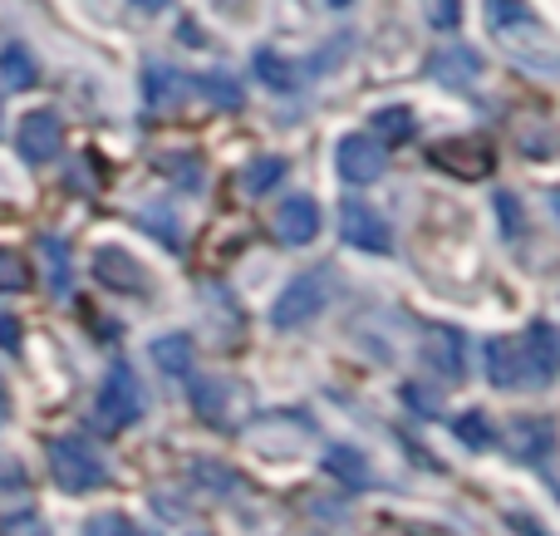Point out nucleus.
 <instances>
[{
    "label": "nucleus",
    "mask_w": 560,
    "mask_h": 536,
    "mask_svg": "<svg viewBox=\"0 0 560 536\" xmlns=\"http://www.w3.org/2000/svg\"><path fill=\"white\" fill-rule=\"evenodd\" d=\"M482 25L522 69L546 79L560 74V39L546 30V20L526 0H482Z\"/></svg>",
    "instance_id": "nucleus-1"
},
{
    "label": "nucleus",
    "mask_w": 560,
    "mask_h": 536,
    "mask_svg": "<svg viewBox=\"0 0 560 536\" xmlns=\"http://www.w3.org/2000/svg\"><path fill=\"white\" fill-rule=\"evenodd\" d=\"M49 478L65 492H94L108 482V463L94 443L74 439V433H59V439H49Z\"/></svg>",
    "instance_id": "nucleus-2"
},
{
    "label": "nucleus",
    "mask_w": 560,
    "mask_h": 536,
    "mask_svg": "<svg viewBox=\"0 0 560 536\" xmlns=\"http://www.w3.org/2000/svg\"><path fill=\"white\" fill-rule=\"evenodd\" d=\"M143 409H148L143 384H138V374L128 370L124 360H118L114 370L104 374L98 394H94V423L104 433H124V429H133V423L143 419Z\"/></svg>",
    "instance_id": "nucleus-3"
},
{
    "label": "nucleus",
    "mask_w": 560,
    "mask_h": 536,
    "mask_svg": "<svg viewBox=\"0 0 560 536\" xmlns=\"http://www.w3.org/2000/svg\"><path fill=\"white\" fill-rule=\"evenodd\" d=\"M329 271H305V276H295V281L285 286V291L276 295V305H271V325L276 330H300V325H310L319 311L329 305Z\"/></svg>",
    "instance_id": "nucleus-4"
},
{
    "label": "nucleus",
    "mask_w": 560,
    "mask_h": 536,
    "mask_svg": "<svg viewBox=\"0 0 560 536\" xmlns=\"http://www.w3.org/2000/svg\"><path fill=\"white\" fill-rule=\"evenodd\" d=\"M384 167H388V153H384V143H378V138H369V133H345V138H339L335 173L345 177L349 187L378 183V177H384Z\"/></svg>",
    "instance_id": "nucleus-5"
},
{
    "label": "nucleus",
    "mask_w": 560,
    "mask_h": 536,
    "mask_svg": "<svg viewBox=\"0 0 560 536\" xmlns=\"http://www.w3.org/2000/svg\"><path fill=\"white\" fill-rule=\"evenodd\" d=\"M339 236H345L354 252H369V256H388L394 252V232H388V222L374 212V207L364 202H339Z\"/></svg>",
    "instance_id": "nucleus-6"
},
{
    "label": "nucleus",
    "mask_w": 560,
    "mask_h": 536,
    "mask_svg": "<svg viewBox=\"0 0 560 536\" xmlns=\"http://www.w3.org/2000/svg\"><path fill=\"white\" fill-rule=\"evenodd\" d=\"M94 276L98 286H108L114 295H148L153 291V276L138 256H128L124 246H98L94 252Z\"/></svg>",
    "instance_id": "nucleus-7"
},
{
    "label": "nucleus",
    "mask_w": 560,
    "mask_h": 536,
    "mask_svg": "<svg viewBox=\"0 0 560 536\" xmlns=\"http://www.w3.org/2000/svg\"><path fill=\"white\" fill-rule=\"evenodd\" d=\"M59 143H65V124H59L55 108H30L25 118H20L15 128V148L25 163H49V158L59 153Z\"/></svg>",
    "instance_id": "nucleus-8"
},
{
    "label": "nucleus",
    "mask_w": 560,
    "mask_h": 536,
    "mask_svg": "<svg viewBox=\"0 0 560 536\" xmlns=\"http://www.w3.org/2000/svg\"><path fill=\"white\" fill-rule=\"evenodd\" d=\"M482 370L487 380L497 384V389H526L532 384V374H526V354H522V335H492V340L482 345Z\"/></svg>",
    "instance_id": "nucleus-9"
},
{
    "label": "nucleus",
    "mask_w": 560,
    "mask_h": 536,
    "mask_svg": "<svg viewBox=\"0 0 560 536\" xmlns=\"http://www.w3.org/2000/svg\"><path fill=\"white\" fill-rule=\"evenodd\" d=\"M522 354H526V374H532V389H546L560 374V330L551 321H532L522 335Z\"/></svg>",
    "instance_id": "nucleus-10"
},
{
    "label": "nucleus",
    "mask_w": 560,
    "mask_h": 536,
    "mask_svg": "<svg viewBox=\"0 0 560 536\" xmlns=\"http://www.w3.org/2000/svg\"><path fill=\"white\" fill-rule=\"evenodd\" d=\"M319 202L315 197H290V202H280L276 212V236L285 246H310L319 236Z\"/></svg>",
    "instance_id": "nucleus-11"
},
{
    "label": "nucleus",
    "mask_w": 560,
    "mask_h": 536,
    "mask_svg": "<svg viewBox=\"0 0 560 536\" xmlns=\"http://www.w3.org/2000/svg\"><path fill=\"white\" fill-rule=\"evenodd\" d=\"M433 163H443V167H453L457 177H482L487 167H492V143H477V138H457V143H447V148H433Z\"/></svg>",
    "instance_id": "nucleus-12"
},
{
    "label": "nucleus",
    "mask_w": 560,
    "mask_h": 536,
    "mask_svg": "<svg viewBox=\"0 0 560 536\" xmlns=\"http://www.w3.org/2000/svg\"><path fill=\"white\" fill-rule=\"evenodd\" d=\"M512 453L522 463H546L556 453V429L546 419H516L512 423Z\"/></svg>",
    "instance_id": "nucleus-13"
},
{
    "label": "nucleus",
    "mask_w": 560,
    "mask_h": 536,
    "mask_svg": "<svg viewBox=\"0 0 560 536\" xmlns=\"http://www.w3.org/2000/svg\"><path fill=\"white\" fill-rule=\"evenodd\" d=\"M148 354H153V364L167 374V380H192V364H197L192 335H158Z\"/></svg>",
    "instance_id": "nucleus-14"
},
{
    "label": "nucleus",
    "mask_w": 560,
    "mask_h": 536,
    "mask_svg": "<svg viewBox=\"0 0 560 536\" xmlns=\"http://www.w3.org/2000/svg\"><path fill=\"white\" fill-rule=\"evenodd\" d=\"M477 74H482V59L472 55V49H438L433 55V79L438 84H447V89H467V84H477Z\"/></svg>",
    "instance_id": "nucleus-15"
},
{
    "label": "nucleus",
    "mask_w": 560,
    "mask_h": 536,
    "mask_svg": "<svg viewBox=\"0 0 560 536\" xmlns=\"http://www.w3.org/2000/svg\"><path fill=\"white\" fill-rule=\"evenodd\" d=\"M39 252H45L49 295H55V301H69V291H74V271H69V242H65V236H39Z\"/></svg>",
    "instance_id": "nucleus-16"
},
{
    "label": "nucleus",
    "mask_w": 560,
    "mask_h": 536,
    "mask_svg": "<svg viewBox=\"0 0 560 536\" xmlns=\"http://www.w3.org/2000/svg\"><path fill=\"white\" fill-rule=\"evenodd\" d=\"M423 350H428V364H433L438 374L463 380V335H457V330H433Z\"/></svg>",
    "instance_id": "nucleus-17"
},
{
    "label": "nucleus",
    "mask_w": 560,
    "mask_h": 536,
    "mask_svg": "<svg viewBox=\"0 0 560 536\" xmlns=\"http://www.w3.org/2000/svg\"><path fill=\"white\" fill-rule=\"evenodd\" d=\"M252 65H256V79H261L266 89H276V94H290V89L300 84V69L290 65L280 49H256Z\"/></svg>",
    "instance_id": "nucleus-18"
},
{
    "label": "nucleus",
    "mask_w": 560,
    "mask_h": 536,
    "mask_svg": "<svg viewBox=\"0 0 560 536\" xmlns=\"http://www.w3.org/2000/svg\"><path fill=\"white\" fill-rule=\"evenodd\" d=\"M0 79H5L10 89H35L39 59L30 55L25 45H5V49H0Z\"/></svg>",
    "instance_id": "nucleus-19"
},
{
    "label": "nucleus",
    "mask_w": 560,
    "mask_h": 536,
    "mask_svg": "<svg viewBox=\"0 0 560 536\" xmlns=\"http://www.w3.org/2000/svg\"><path fill=\"white\" fill-rule=\"evenodd\" d=\"M413 124H418V118H413V108H408V104H388V108H378V114L369 118V128H374V138L384 148L388 143H404V138L413 133Z\"/></svg>",
    "instance_id": "nucleus-20"
},
{
    "label": "nucleus",
    "mask_w": 560,
    "mask_h": 536,
    "mask_svg": "<svg viewBox=\"0 0 560 536\" xmlns=\"http://www.w3.org/2000/svg\"><path fill=\"white\" fill-rule=\"evenodd\" d=\"M285 177V158H276V153H266V158H256V163H246V173H242V187L252 197H261V193H271V187Z\"/></svg>",
    "instance_id": "nucleus-21"
},
{
    "label": "nucleus",
    "mask_w": 560,
    "mask_h": 536,
    "mask_svg": "<svg viewBox=\"0 0 560 536\" xmlns=\"http://www.w3.org/2000/svg\"><path fill=\"white\" fill-rule=\"evenodd\" d=\"M143 84H148V104H173V94L187 84L177 69H167V65H148V74H143Z\"/></svg>",
    "instance_id": "nucleus-22"
},
{
    "label": "nucleus",
    "mask_w": 560,
    "mask_h": 536,
    "mask_svg": "<svg viewBox=\"0 0 560 536\" xmlns=\"http://www.w3.org/2000/svg\"><path fill=\"white\" fill-rule=\"evenodd\" d=\"M222 399H226V384L222 380H197L192 384V404H197V413H202L207 423H226Z\"/></svg>",
    "instance_id": "nucleus-23"
},
{
    "label": "nucleus",
    "mask_w": 560,
    "mask_h": 536,
    "mask_svg": "<svg viewBox=\"0 0 560 536\" xmlns=\"http://www.w3.org/2000/svg\"><path fill=\"white\" fill-rule=\"evenodd\" d=\"M84 536H148L138 527L128 512H94V517L84 522Z\"/></svg>",
    "instance_id": "nucleus-24"
},
{
    "label": "nucleus",
    "mask_w": 560,
    "mask_h": 536,
    "mask_svg": "<svg viewBox=\"0 0 560 536\" xmlns=\"http://www.w3.org/2000/svg\"><path fill=\"white\" fill-rule=\"evenodd\" d=\"M453 433L467 443V448H487V443H492V423H487V413H482V409H467V413H457Z\"/></svg>",
    "instance_id": "nucleus-25"
},
{
    "label": "nucleus",
    "mask_w": 560,
    "mask_h": 536,
    "mask_svg": "<svg viewBox=\"0 0 560 536\" xmlns=\"http://www.w3.org/2000/svg\"><path fill=\"white\" fill-rule=\"evenodd\" d=\"M325 468L335 473V478H345V482H364V478H369L364 463H359V453H354V448H345V443L325 453Z\"/></svg>",
    "instance_id": "nucleus-26"
},
{
    "label": "nucleus",
    "mask_w": 560,
    "mask_h": 536,
    "mask_svg": "<svg viewBox=\"0 0 560 536\" xmlns=\"http://www.w3.org/2000/svg\"><path fill=\"white\" fill-rule=\"evenodd\" d=\"M30 286V266L20 252H10V246H0V291H25Z\"/></svg>",
    "instance_id": "nucleus-27"
},
{
    "label": "nucleus",
    "mask_w": 560,
    "mask_h": 536,
    "mask_svg": "<svg viewBox=\"0 0 560 536\" xmlns=\"http://www.w3.org/2000/svg\"><path fill=\"white\" fill-rule=\"evenodd\" d=\"M433 30H457L463 25V0H418Z\"/></svg>",
    "instance_id": "nucleus-28"
},
{
    "label": "nucleus",
    "mask_w": 560,
    "mask_h": 536,
    "mask_svg": "<svg viewBox=\"0 0 560 536\" xmlns=\"http://www.w3.org/2000/svg\"><path fill=\"white\" fill-rule=\"evenodd\" d=\"M0 536H49V527L35 517V512H20V517L0 522Z\"/></svg>",
    "instance_id": "nucleus-29"
},
{
    "label": "nucleus",
    "mask_w": 560,
    "mask_h": 536,
    "mask_svg": "<svg viewBox=\"0 0 560 536\" xmlns=\"http://www.w3.org/2000/svg\"><path fill=\"white\" fill-rule=\"evenodd\" d=\"M202 89H207V94H217V104H222V108L242 104V89H236L232 79H202Z\"/></svg>",
    "instance_id": "nucleus-30"
},
{
    "label": "nucleus",
    "mask_w": 560,
    "mask_h": 536,
    "mask_svg": "<svg viewBox=\"0 0 560 536\" xmlns=\"http://www.w3.org/2000/svg\"><path fill=\"white\" fill-rule=\"evenodd\" d=\"M0 350H20V321L10 311H0Z\"/></svg>",
    "instance_id": "nucleus-31"
},
{
    "label": "nucleus",
    "mask_w": 560,
    "mask_h": 536,
    "mask_svg": "<svg viewBox=\"0 0 560 536\" xmlns=\"http://www.w3.org/2000/svg\"><path fill=\"white\" fill-rule=\"evenodd\" d=\"M497 207H502V232L516 236V197L512 193H497Z\"/></svg>",
    "instance_id": "nucleus-32"
},
{
    "label": "nucleus",
    "mask_w": 560,
    "mask_h": 536,
    "mask_svg": "<svg viewBox=\"0 0 560 536\" xmlns=\"http://www.w3.org/2000/svg\"><path fill=\"white\" fill-rule=\"evenodd\" d=\"M133 5H138V10H148V15H153V10H167V5H173V0H133Z\"/></svg>",
    "instance_id": "nucleus-33"
},
{
    "label": "nucleus",
    "mask_w": 560,
    "mask_h": 536,
    "mask_svg": "<svg viewBox=\"0 0 560 536\" xmlns=\"http://www.w3.org/2000/svg\"><path fill=\"white\" fill-rule=\"evenodd\" d=\"M10 419V389H5V380H0V423Z\"/></svg>",
    "instance_id": "nucleus-34"
},
{
    "label": "nucleus",
    "mask_w": 560,
    "mask_h": 536,
    "mask_svg": "<svg viewBox=\"0 0 560 536\" xmlns=\"http://www.w3.org/2000/svg\"><path fill=\"white\" fill-rule=\"evenodd\" d=\"M0 478H5V482H20V468H15V463H0Z\"/></svg>",
    "instance_id": "nucleus-35"
},
{
    "label": "nucleus",
    "mask_w": 560,
    "mask_h": 536,
    "mask_svg": "<svg viewBox=\"0 0 560 536\" xmlns=\"http://www.w3.org/2000/svg\"><path fill=\"white\" fill-rule=\"evenodd\" d=\"M551 207H556V212H560V187H551Z\"/></svg>",
    "instance_id": "nucleus-36"
},
{
    "label": "nucleus",
    "mask_w": 560,
    "mask_h": 536,
    "mask_svg": "<svg viewBox=\"0 0 560 536\" xmlns=\"http://www.w3.org/2000/svg\"><path fill=\"white\" fill-rule=\"evenodd\" d=\"M329 5H335V10H345V5H354V0H329Z\"/></svg>",
    "instance_id": "nucleus-37"
},
{
    "label": "nucleus",
    "mask_w": 560,
    "mask_h": 536,
    "mask_svg": "<svg viewBox=\"0 0 560 536\" xmlns=\"http://www.w3.org/2000/svg\"><path fill=\"white\" fill-rule=\"evenodd\" d=\"M192 536H207V532H192Z\"/></svg>",
    "instance_id": "nucleus-38"
}]
</instances>
